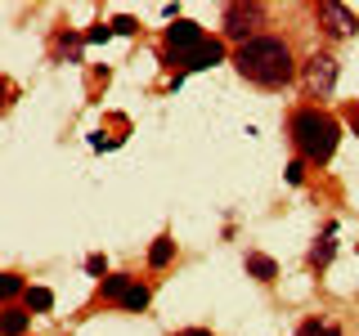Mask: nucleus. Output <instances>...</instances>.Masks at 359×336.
<instances>
[{"mask_svg":"<svg viewBox=\"0 0 359 336\" xmlns=\"http://www.w3.org/2000/svg\"><path fill=\"white\" fill-rule=\"evenodd\" d=\"M314 22H319L323 36H332V41H346V36L359 31V14L346 9V5H337V0H319V5H314Z\"/></svg>","mask_w":359,"mask_h":336,"instance_id":"nucleus-7","label":"nucleus"},{"mask_svg":"<svg viewBox=\"0 0 359 336\" xmlns=\"http://www.w3.org/2000/svg\"><path fill=\"white\" fill-rule=\"evenodd\" d=\"M86 274L104 283V278H108V260H104V255H90V260H86Z\"/></svg>","mask_w":359,"mask_h":336,"instance_id":"nucleus-16","label":"nucleus"},{"mask_svg":"<svg viewBox=\"0 0 359 336\" xmlns=\"http://www.w3.org/2000/svg\"><path fill=\"white\" fill-rule=\"evenodd\" d=\"M22 305H27V309H36V314H50V309H54V291H50V287H27Z\"/></svg>","mask_w":359,"mask_h":336,"instance_id":"nucleus-12","label":"nucleus"},{"mask_svg":"<svg viewBox=\"0 0 359 336\" xmlns=\"http://www.w3.org/2000/svg\"><path fill=\"white\" fill-rule=\"evenodd\" d=\"M171 260H175V238H171V233H157L153 246H149V269H153V274H162Z\"/></svg>","mask_w":359,"mask_h":336,"instance_id":"nucleus-9","label":"nucleus"},{"mask_svg":"<svg viewBox=\"0 0 359 336\" xmlns=\"http://www.w3.org/2000/svg\"><path fill=\"white\" fill-rule=\"evenodd\" d=\"M108 36H112V22H99V27H95V31H90V36H86V41H90V45H99V41H108Z\"/></svg>","mask_w":359,"mask_h":336,"instance_id":"nucleus-17","label":"nucleus"},{"mask_svg":"<svg viewBox=\"0 0 359 336\" xmlns=\"http://www.w3.org/2000/svg\"><path fill=\"white\" fill-rule=\"evenodd\" d=\"M247 274H252L256 278V283H274V278H278V265L274 260H269V255L265 251H247Z\"/></svg>","mask_w":359,"mask_h":336,"instance_id":"nucleus-10","label":"nucleus"},{"mask_svg":"<svg viewBox=\"0 0 359 336\" xmlns=\"http://www.w3.org/2000/svg\"><path fill=\"white\" fill-rule=\"evenodd\" d=\"M287 134H292V144H297L301 162L328 166L337 144H341V121H337L323 104H306V108H297L287 117Z\"/></svg>","mask_w":359,"mask_h":336,"instance_id":"nucleus-2","label":"nucleus"},{"mask_svg":"<svg viewBox=\"0 0 359 336\" xmlns=\"http://www.w3.org/2000/svg\"><path fill=\"white\" fill-rule=\"evenodd\" d=\"M332 233H337V224H328V233H323V238L310 246V269H328V265H332V255H337Z\"/></svg>","mask_w":359,"mask_h":336,"instance_id":"nucleus-11","label":"nucleus"},{"mask_svg":"<svg viewBox=\"0 0 359 336\" xmlns=\"http://www.w3.org/2000/svg\"><path fill=\"white\" fill-rule=\"evenodd\" d=\"M76 59V54H81V36H76V31H59V36H54V59Z\"/></svg>","mask_w":359,"mask_h":336,"instance_id":"nucleus-14","label":"nucleus"},{"mask_svg":"<svg viewBox=\"0 0 359 336\" xmlns=\"http://www.w3.org/2000/svg\"><path fill=\"white\" fill-rule=\"evenodd\" d=\"M27 328H32V309H22V305L0 309V332L5 336H27Z\"/></svg>","mask_w":359,"mask_h":336,"instance_id":"nucleus-8","label":"nucleus"},{"mask_svg":"<svg viewBox=\"0 0 359 336\" xmlns=\"http://www.w3.org/2000/svg\"><path fill=\"white\" fill-rule=\"evenodd\" d=\"M224 36H207V31L198 27V22L189 18H175L171 27H166V45H162V59L180 67V76L184 72H202V67H216L224 63Z\"/></svg>","mask_w":359,"mask_h":336,"instance_id":"nucleus-3","label":"nucleus"},{"mask_svg":"<svg viewBox=\"0 0 359 336\" xmlns=\"http://www.w3.org/2000/svg\"><path fill=\"white\" fill-rule=\"evenodd\" d=\"M346 126L359 134V104H346Z\"/></svg>","mask_w":359,"mask_h":336,"instance_id":"nucleus-19","label":"nucleus"},{"mask_svg":"<svg viewBox=\"0 0 359 336\" xmlns=\"http://www.w3.org/2000/svg\"><path fill=\"white\" fill-rule=\"evenodd\" d=\"M229 63L261 90H283V85H292L301 76V63H297V54H292V41L274 36V31H261L256 41L238 45V50L229 54Z\"/></svg>","mask_w":359,"mask_h":336,"instance_id":"nucleus-1","label":"nucleus"},{"mask_svg":"<svg viewBox=\"0 0 359 336\" xmlns=\"http://www.w3.org/2000/svg\"><path fill=\"white\" fill-rule=\"evenodd\" d=\"M112 31H126V36H130V31H135V22H130V18H112Z\"/></svg>","mask_w":359,"mask_h":336,"instance_id":"nucleus-21","label":"nucleus"},{"mask_svg":"<svg viewBox=\"0 0 359 336\" xmlns=\"http://www.w3.org/2000/svg\"><path fill=\"white\" fill-rule=\"evenodd\" d=\"M287 179H292V184H301V179H306V162H301V157L287 166Z\"/></svg>","mask_w":359,"mask_h":336,"instance_id":"nucleus-18","label":"nucleus"},{"mask_svg":"<svg viewBox=\"0 0 359 336\" xmlns=\"http://www.w3.org/2000/svg\"><path fill=\"white\" fill-rule=\"evenodd\" d=\"M27 287H32V283H22L14 269H9V274L0 278V296H5V305H14V296H27Z\"/></svg>","mask_w":359,"mask_h":336,"instance_id":"nucleus-13","label":"nucleus"},{"mask_svg":"<svg viewBox=\"0 0 359 336\" xmlns=\"http://www.w3.org/2000/svg\"><path fill=\"white\" fill-rule=\"evenodd\" d=\"M297 336H341V328L337 323H328V318H306L297 328Z\"/></svg>","mask_w":359,"mask_h":336,"instance_id":"nucleus-15","label":"nucleus"},{"mask_svg":"<svg viewBox=\"0 0 359 336\" xmlns=\"http://www.w3.org/2000/svg\"><path fill=\"white\" fill-rule=\"evenodd\" d=\"M175 336H216V332H211V328H180Z\"/></svg>","mask_w":359,"mask_h":336,"instance_id":"nucleus-20","label":"nucleus"},{"mask_svg":"<svg viewBox=\"0 0 359 336\" xmlns=\"http://www.w3.org/2000/svg\"><path fill=\"white\" fill-rule=\"evenodd\" d=\"M99 300H104V305L126 309V314H144V309H149V300H153V287L140 283L135 274H108L104 283H99Z\"/></svg>","mask_w":359,"mask_h":336,"instance_id":"nucleus-4","label":"nucleus"},{"mask_svg":"<svg viewBox=\"0 0 359 336\" xmlns=\"http://www.w3.org/2000/svg\"><path fill=\"white\" fill-rule=\"evenodd\" d=\"M337 72H341V63H337V54L328 50H314L306 63H301V85H306V94L310 99H328L332 90H337Z\"/></svg>","mask_w":359,"mask_h":336,"instance_id":"nucleus-6","label":"nucleus"},{"mask_svg":"<svg viewBox=\"0 0 359 336\" xmlns=\"http://www.w3.org/2000/svg\"><path fill=\"white\" fill-rule=\"evenodd\" d=\"M265 14L269 9L261 5V0H233V5H224V41H233V50L247 41H256L261 36V27H265Z\"/></svg>","mask_w":359,"mask_h":336,"instance_id":"nucleus-5","label":"nucleus"}]
</instances>
